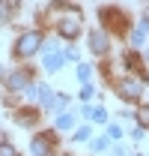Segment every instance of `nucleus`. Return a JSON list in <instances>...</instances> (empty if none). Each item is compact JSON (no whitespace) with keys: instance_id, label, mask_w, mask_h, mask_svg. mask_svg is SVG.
Masks as SVG:
<instances>
[{"instance_id":"obj_1","label":"nucleus","mask_w":149,"mask_h":156,"mask_svg":"<svg viewBox=\"0 0 149 156\" xmlns=\"http://www.w3.org/2000/svg\"><path fill=\"white\" fill-rule=\"evenodd\" d=\"M57 30H60V36H63V39H74L78 33H81V12L72 9V6L66 3V15L57 18Z\"/></svg>"},{"instance_id":"obj_2","label":"nucleus","mask_w":149,"mask_h":156,"mask_svg":"<svg viewBox=\"0 0 149 156\" xmlns=\"http://www.w3.org/2000/svg\"><path fill=\"white\" fill-rule=\"evenodd\" d=\"M39 45H42V33L36 30H30V33H21L18 36V45H15V57H30V54H36Z\"/></svg>"},{"instance_id":"obj_3","label":"nucleus","mask_w":149,"mask_h":156,"mask_svg":"<svg viewBox=\"0 0 149 156\" xmlns=\"http://www.w3.org/2000/svg\"><path fill=\"white\" fill-rule=\"evenodd\" d=\"M140 81L137 78H125V81H119L116 84V93H119V99H125V102H137L140 99Z\"/></svg>"},{"instance_id":"obj_4","label":"nucleus","mask_w":149,"mask_h":156,"mask_svg":"<svg viewBox=\"0 0 149 156\" xmlns=\"http://www.w3.org/2000/svg\"><path fill=\"white\" fill-rule=\"evenodd\" d=\"M51 147H54V135H51V132L36 135V138H33V144H30L33 156H48V153H51Z\"/></svg>"},{"instance_id":"obj_5","label":"nucleus","mask_w":149,"mask_h":156,"mask_svg":"<svg viewBox=\"0 0 149 156\" xmlns=\"http://www.w3.org/2000/svg\"><path fill=\"white\" fill-rule=\"evenodd\" d=\"M101 18H104V24L113 27L116 33H122V30H125V15H122L119 9H101Z\"/></svg>"},{"instance_id":"obj_6","label":"nucleus","mask_w":149,"mask_h":156,"mask_svg":"<svg viewBox=\"0 0 149 156\" xmlns=\"http://www.w3.org/2000/svg\"><path fill=\"white\" fill-rule=\"evenodd\" d=\"M27 84H30V75H27L24 69H18V72H12V75L6 78V87H9V90H15V93L27 90Z\"/></svg>"},{"instance_id":"obj_7","label":"nucleus","mask_w":149,"mask_h":156,"mask_svg":"<svg viewBox=\"0 0 149 156\" xmlns=\"http://www.w3.org/2000/svg\"><path fill=\"white\" fill-rule=\"evenodd\" d=\"M45 51H48V54H45V69H48V72H57V69H60V63H63V54L54 48V42H48V45H45Z\"/></svg>"},{"instance_id":"obj_8","label":"nucleus","mask_w":149,"mask_h":156,"mask_svg":"<svg viewBox=\"0 0 149 156\" xmlns=\"http://www.w3.org/2000/svg\"><path fill=\"white\" fill-rule=\"evenodd\" d=\"M90 48H93L95 54H108L111 42H108V36H104L101 30H93V33H90Z\"/></svg>"},{"instance_id":"obj_9","label":"nucleus","mask_w":149,"mask_h":156,"mask_svg":"<svg viewBox=\"0 0 149 156\" xmlns=\"http://www.w3.org/2000/svg\"><path fill=\"white\" fill-rule=\"evenodd\" d=\"M36 111H33V108H21L18 114H15V120H18L21 126H33V123H36Z\"/></svg>"},{"instance_id":"obj_10","label":"nucleus","mask_w":149,"mask_h":156,"mask_svg":"<svg viewBox=\"0 0 149 156\" xmlns=\"http://www.w3.org/2000/svg\"><path fill=\"white\" fill-rule=\"evenodd\" d=\"M84 114L90 120H95V123H108V111L104 108H84Z\"/></svg>"},{"instance_id":"obj_11","label":"nucleus","mask_w":149,"mask_h":156,"mask_svg":"<svg viewBox=\"0 0 149 156\" xmlns=\"http://www.w3.org/2000/svg\"><path fill=\"white\" fill-rule=\"evenodd\" d=\"M15 15V3L12 0H0V21H9Z\"/></svg>"},{"instance_id":"obj_12","label":"nucleus","mask_w":149,"mask_h":156,"mask_svg":"<svg viewBox=\"0 0 149 156\" xmlns=\"http://www.w3.org/2000/svg\"><path fill=\"white\" fill-rule=\"evenodd\" d=\"M39 96H42V105H48V108H54V102H57V96L48 90V87H39Z\"/></svg>"},{"instance_id":"obj_13","label":"nucleus","mask_w":149,"mask_h":156,"mask_svg":"<svg viewBox=\"0 0 149 156\" xmlns=\"http://www.w3.org/2000/svg\"><path fill=\"white\" fill-rule=\"evenodd\" d=\"M146 30H149V21L143 18L140 24H137V30H134V42H143V36H146Z\"/></svg>"},{"instance_id":"obj_14","label":"nucleus","mask_w":149,"mask_h":156,"mask_svg":"<svg viewBox=\"0 0 149 156\" xmlns=\"http://www.w3.org/2000/svg\"><path fill=\"white\" fill-rule=\"evenodd\" d=\"M125 63H128L134 72H143V66H140V57H137V54H125Z\"/></svg>"},{"instance_id":"obj_15","label":"nucleus","mask_w":149,"mask_h":156,"mask_svg":"<svg viewBox=\"0 0 149 156\" xmlns=\"http://www.w3.org/2000/svg\"><path fill=\"white\" fill-rule=\"evenodd\" d=\"M72 123H74L72 114H60V117H57V129H69Z\"/></svg>"},{"instance_id":"obj_16","label":"nucleus","mask_w":149,"mask_h":156,"mask_svg":"<svg viewBox=\"0 0 149 156\" xmlns=\"http://www.w3.org/2000/svg\"><path fill=\"white\" fill-rule=\"evenodd\" d=\"M0 156H18V150H15L9 141H3V144H0Z\"/></svg>"},{"instance_id":"obj_17","label":"nucleus","mask_w":149,"mask_h":156,"mask_svg":"<svg viewBox=\"0 0 149 156\" xmlns=\"http://www.w3.org/2000/svg\"><path fill=\"white\" fill-rule=\"evenodd\" d=\"M90 75H93V69H90V66H78V78H81L84 84L90 81Z\"/></svg>"},{"instance_id":"obj_18","label":"nucleus","mask_w":149,"mask_h":156,"mask_svg":"<svg viewBox=\"0 0 149 156\" xmlns=\"http://www.w3.org/2000/svg\"><path fill=\"white\" fill-rule=\"evenodd\" d=\"M90 138V126H81L78 132H74V141H87Z\"/></svg>"},{"instance_id":"obj_19","label":"nucleus","mask_w":149,"mask_h":156,"mask_svg":"<svg viewBox=\"0 0 149 156\" xmlns=\"http://www.w3.org/2000/svg\"><path fill=\"white\" fill-rule=\"evenodd\" d=\"M140 126H143V129H149V108H143V111H140Z\"/></svg>"},{"instance_id":"obj_20","label":"nucleus","mask_w":149,"mask_h":156,"mask_svg":"<svg viewBox=\"0 0 149 156\" xmlns=\"http://www.w3.org/2000/svg\"><path fill=\"white\" fill-rule=\"evenodd\" d=\"M108 147V138H95L93 141V150H104Z\"/></svg>"},{"instance_id":"obj_21","label":"nucleus","mask_w":149,"mask_h":156,"mask_svg":"<svg viewBox=\"0 0 149 156\" xmlns=\"http://www.w3.org/2000/svg\"><path fill=\"white\" fill-rule=\"evenodd\" d=\"M93 96V87H90V84H84V90H81V99H90Z\"/></svg>"},{"instance_id":"obj_22","label":"nucleus","mask_w":149,"mask_h":156,"mask_svg":"<svg viewBox=\"0 0 149 156\" xmlns=\"http://www.w3.org/2000/svg\"><path fill=\"white\" fill-rule=\"evenodd\" d=\"M131 138H134V141H140V138H143V126H137V129L131 132Z\"/></svg>"},{"instance_id":"obj_23","label":"nucleus","mask_w":149,"mask_h":156,"mask_svg":"<svg viewBox=\"0 0 149 156\" xmlns=\"http://www.w3.org/2000/svg\"><path fill=\"white\" fill-rule=\"evenodd\" d=\"M0 75H3V69H0Z\"/></svg>"},{"instance_id":"obj_24","label":"nucleus","mask_w":149,"mask_h":156,"mask_svg":"<svg viewBox=\"0 0 149 156\" xmlns=\"http://www.w3.org/2000/svg\"><path fill=\"white\" fill-rule=\"evenodd\" d=\"M146 57H149V51H146Z\"/></svg>"}]
</instances>
